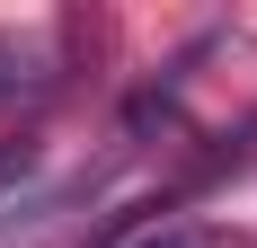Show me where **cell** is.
I'll return each mask as SVG.
<instances>
[{
	"label": "cell",
	"mask_w": 257,
	"mask_h": 248,
	"mask_svg": "<svg viewBox=\"0 0 257 248\" xmlns=\"http://www.w3.org/2000/svg\"><path fill=\"white\" fill-rule=\"evenodd\" d=\"M36 169H45V151H36V142H0V204L18 195V186H27Z\"/></svg>",
	"instance_id": "obj_1"
},
{
	"label": "cell",
	"mask_w": 257,
	"mask_h": 248,
	"mask_svg": "<svg viewBox=\"0 0 257 248\" xmlns=\"http://www.w3.org/2000/svg\"><path fill=\"white\" fill-rule=\"evenodd\" d=\"M124 248H204V230L195 222H151V230H133Z\"/></svg>",
	"instance_id": "obj_2"
}]
</instances>
